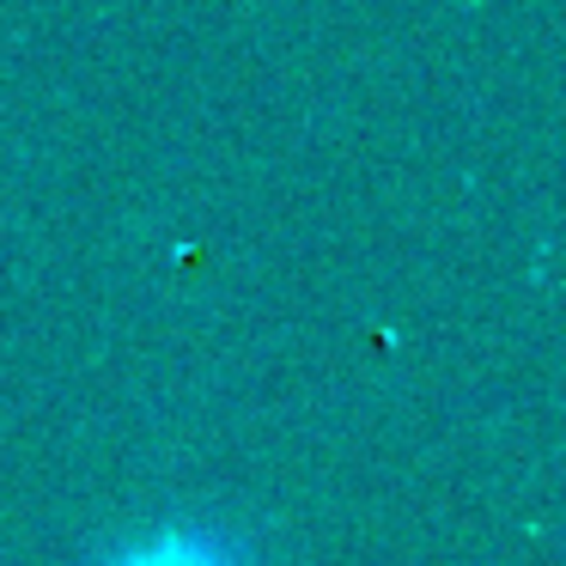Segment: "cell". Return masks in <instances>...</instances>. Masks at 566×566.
I'll return each mask as SVG.
<instances>
[{"mask_svg":"<svg viewBox=\"0 0 566 566\" xmlns=\"http://www.w3.org/2000/svg\"><path fill=\"white\" fill-rule=\"evenodd\" d=\"M92 566H262V554L238 530L208 524V517H184V524H159L135 542H116Z\"/></svg>","mask_w":566,"mask_h":566,"instance_id":"6da1fadb","label":"cell"}]
</instances>
